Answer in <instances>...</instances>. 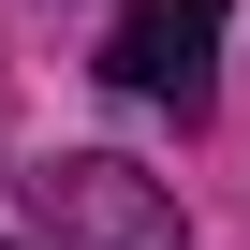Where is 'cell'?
<instances>
[{
  "label": "cell",
  "mask_w": 250,
  "mask_h": 250,
  "mask_svg": "<svg viewBox=\"0 0 250 250\" xmlns=\"http://www.w3.org/2000/svg\"><path fill=\"white\" fill-rule=\"evenodd\" d=\"M30 206H44V250H191L177 191H162V177H133V162H103V147L44 162V177H30Z\"/></svg>",
  "instance_id": "obj_1"
},
{
  "label": "cell",
  "mask_w": 250,
  "mask_h": 250,
  "mask_svg": "<svg viewBox=\"0 0 250 250\" xmlns=\"http://www.w3.org/2000/svg\"><path fill=\"white\" fill-rule=\"evenodd\" d=\"M221 15H235V0H133L118 44H103V74L133 88V103H162V118H206V88H221Z\"/></svg>",
  "instance_id": "obj_2"
}]
</instances>
